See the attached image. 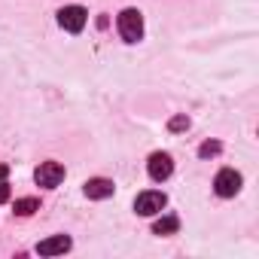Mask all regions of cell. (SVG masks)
<instances>
[{"mask_svg":"<svg viewBox=\"0 0 259 259\" xmlns=\"http://www.w3.org/2000/svg\"><path fill=\"white\" fill-rule=\"evenodd\" d=\"M116 25H119V34L125 43H138L144 37V16L138 10H122Z\"/></svg>","mask_w":259,"mask_h":259,"instance_id":"6da1fadb","label":"cell"},{"mask_svg":"<svg viewBox=\"0 0 259 259\" xmlns=\"http://www.w3.org/2000/svg\"><path fill=\"white\" fill-rule=\"evenodd\" d=\"M165 204H168L165 192L147 189V192H141V195H138V201H135V210H138L141 217H153V213H162V207H165Z\"/></svg>","mask_w":259,"mask_h":259,"instance_id":"7a4b0ae2","label":"cell"},{"mask_svg":"<svg viewBox=\"0 0 259 259\" xmlns=\"http://www.w3.org/2000/svg\"><path fill=\"white\" fill-rule=\"evenodd\" d=\"M34 180H37V186H43V189H55V186L64 180V165H58V162H43V165L37 168Z\"/></svg>","mask_w":259,"mask_h":259,"instance_id":"3957f363","label":"cell"},{"mask_svg":"<svg viewBox=\"0 0 259 259\" xmlns=\"http://www.w3.org/2000/svg\"><path fill=\"white\" fill-rule=\"evenodd\" d=\"M213 189H217V195H223V198L238 195V192H241V174L232 171V168H223V171L217 174V180H213Z\"/></svg>","mask_w":259,"mask_h":259,"instance_id":"277c9868","label":"cell"},{"mask_svg":"<svg viewBox=\"0 0 259 259\" xmlns=\"http://www.w3.org/2000/svg\"><path fill=\"white\" fill-rule=\"evenodd\" d=\"M85 19H89V13H85L82 7H64V10L58 13V25H61L64 31H70V34H79V31L85 28Z\"/></svg>","mask_w":259,"mask_h":259,"instance_id":"5b68a950","label":"cell"},{"mask_svg":"<svg viewBox=\"0 0 259 259\" xmlns=\"http://www.w3.org/2000/svg\"><path fill=\"white\" fill-rule=\"evenodd\" d=\"M147 171H150V177L153 180H168L171 177V171H174V162H171V156L168 153H153L150 156V162H147Z\"/></svg>","mask_w":259,"mask_h":259,"instance_id":"8992f818","label":"cell"},{"mask_svg":"<svg viewBox=\"0 0 259 259\" xmlns=\"http://www.w3.org/2000/svg\"><path fill=\"white\" fill-rule=\"evenodd\" d=\"M113 180H107V177H92L89 183H85V195L89 198H95V201H101V198H110L113 195Z\"/></svg>","mask_w":259,"mask_h":259,"instance_id":"52a82bcc","label":"cell"},{"mask_svg":"<svg viewBox=\"0 0 259 259\" xmlns=\"http://www.w3.org/2000/svg\"><path fill=\"white\" fill-rule=\"evenodd\" d=\"M64 250H70V238L67 235H55V238H46V241L37 244V253L40 256H58Z\"/></svg>","mask_w":259,"mask_h":259,"instance_id":"ba28073f","label":"cell"},{"mask_svg":"<svg viewBox=\"0 0 259 259\" xmlns=\"http://www.w3.org/2000/svg\"><path fill=\"white\" fill-rule=\"evenodd\" d=\"M177 229H180V220L177 217H162V220L153 223V232L156 235H174Z\"/></svg>","mask_w":259,"mask_h":259,"instance_id":"9c48e42d","label":"cell"},{"mask_svg":"<svg viewBox=\"0 0 259 259\" xmlns=\"http://www.w3.org/2000/svg\"><path fill=\"white\" fill-rule=\"evenodd\" d=\"M34 210H40V201L37 198H19L16 207H13V213H19V217H31Z\"/></svg>","mask_w":259,"mask_h":259,"instance_id":"30bf717a","label":"cell"},{"mask_svg":"<svg viewBox=\"0 0 259 259\" xmlns=\"http://www.w3.org/2000/svg\"><path fill=\"white\" fill-rule=\"evenodd\" d=\"M220 150H223V147H220L217 141H204V144L198 147V156H201V159H210V156H217Z\"/></svg>","mask_w":259,"mask_h":259,"instance_id":"8fae6325","label":"cell"},{"mask_svg":"<svg viewBox=\"0 0 259 259\" xmlns=\"http://www.w3.org/2000/svg\"><path fill=\"white\" fill-rule=\"evenodd\" d=\"M168 128H171V132H186V128H189V119H186V116H174V119L168 122Z\"/></svg>","mask_w":259,"mask_h":259,"instance_id":"7c38bea8","label":"cell"},{"mask_svg":"<svg viewBox=\"0 0 259 259\" xmlns=\"http://www.w3.org/2000/svg\"><path fill=\"white\" fill-rule=\"evenodd\" d=\"M4 201H10V183L0 180V204H4Z\"/></svg>","mask_w":259,"mask_h":259,"instance_id":"4fadbf2b","label":"cell"},{"mask_svg":"<svg viewBox=\"0 0 259 259\" xmlns=\"http://www.w3.org/2000/svg\"><path fill=\"white\" fill-rule=\"evenodd\" d=\"M7 174H10V168H7V165H0V180H7Z\"/></svg>","mask_w":259,"mask_h":259,"instance_id":"5bb4252c","label":"cell"}]
</instances>
